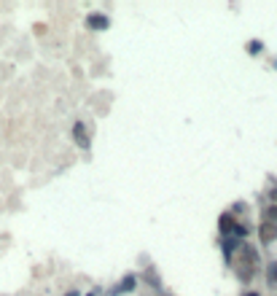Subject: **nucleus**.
<instances>
[{
	"label": "nucleus",
	"instance_id": "20e7f679",
	"mask_svg": "<svg viewBox=\"0 0 277 296\" xmlns=\"http://www.w3.org/2000/svg\"><path fill=\"white\" fill-rule=\"evenodd\" d=\"M247 296H256V294H247Z\"/></svg>",
	"mask_w": 277,
	"mask_h": 296
},
{
	"label": "nucleus",
	"instance_id": "f257e3e1",
	"mask_svg": "<svg viewBox=\"0 0 277 296\" xmlns=\"http://www.w3.org/2000/svg\"><path fill=\"white\" fill-rule=\"evenodd\" d=\"M258 237H261V242H264V245L275 242V237H277V226L272 224V221H264V224L258 226Z\"/></svg>",
	"mask_w": 277,
	"mask_h": 296
},
{
	"label": "nucleus",
	"instance_id": "f03ea898",
	"mask_svg": "<svg viewBox=\"0 0 277 296\" xmlns=\"http://www.w3.org/2000/svg\"><path fill=\"white\" fill-rule=\"evenodd\" d=\"M267 277H269V283H275V286H277V261H272V264L267 266Z\"/></svg>",
	"mask_w": 277,
	"mask_h": 296
},
{
	"label": "nucleus",
	"instance_id": "7ed1b4c3",
	"mask_svg": "<svg viewBox=\"0 0 277 296\" xmlns=\"http://www.w3.org/2000/svg\"><path fill=\"white\" fill-rule=\"evenodd\" d=\"M267 221H272V224L277 221V205H275V207H269V210H267Z\"/></svg>",
	"mask_w": 277,
	"mask_h": 296
}]
</instances>
